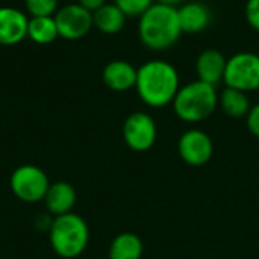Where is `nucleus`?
Returning a JSON list of instances; mask_svg holds the SVG:
<instances>
[{"mask_svg":"<svg viewBox=\"0 0 259 259\" xmlns=\"http://www.w3.org/2000/svg\"><path fill=\"white\" fill-rule=\"evenodd\" d=\"M181 88V77L176 67L162 59L144 62L137 70L135 90L140 99L150 108L171 105Z\"/></svg>","mask_w":259,"mask_h":259,"instance_id":"1","label":"nucleus"},{"mask_svg":"<svg viewBox=\"0 0 259 259\" xmlns=\"http://www.w3.org/2000/svg\"><path fill=\"white\" fill-rule=\"evenodd\" d=\"M182 35L178 18V8L153 3L138 23V36L144 47L162 52L173 47Z\"/></svg>","mask_w":259,"mask_h":259,"instance_id":"2","label":"nucleus"},{"mask_svg":"<svg viewBox=\"0 0 259 259\" xmlns=\"http://www.w3.org/2000/svg\"><path fill=\"white\" fill-rule=\"evenodd\" d=\"M173 111L185 123H200L209 118L219 106L217 87L202 80H193L181 87L175 100Z\"/></svg>","mask_w":259,"mask_h":259,"instance_id":"3","label":"nucleus"},{"mask_svg":"<svg viewBox=\"0 0 259 259\" xmlns=\"http://www.w3.org/2000/svg\"><path fill=\"white\" fill-rule=\"evenodd\" d=\"M49 241L53 252L65 259L82 255L90 241V228L87 222L74 212L53 217L49 229Z\"/></svg>","mask_w":259,"mask_h":259,"instance_id":"4","label":"nucleus"},{"mask_svg":"<svg viewBox=\"0 0 259 259\" xmlns=\"http://www.w3.org/2000/svg\"><path fill=\"white\" fill-rule=\"evenodd\" d=\"M14 196L24 203L42 202L50 187L46 171L33 164H23L17 167L9 179Z\"/></svg>","mask_w":259,"mask_h":259,"instance_id":"5","label":"nucleus"},{"mask_svg":"<svg viewBox=\"0 0 259 259\" xmlns=\"http://www.w3.org/2000/svg\"><path fill=\"white\" fill-rule=\"evenodd\" d=\"M223 82L226 87L252 93L259 90V55L238 52L228 58Z\"/></svg>","mask_w":259,"mask_h":259,"instance_id":"6","label":"nucleus"},{"mask_svg":"<svg viewBox=\"0 0 259 259\" xmlns=\"http://www.w3.org/2000/svg\"><path fill=\"white\" fill-rule=\"evenodd\" d=\"M158 138V127L153 117L147 112H132L123 123V140L134 152L150 150Z\"/></svg>","mask_w":259,"mask_h":259,"instance_id":"7","label":"nucleus"},{"mask_svg":"<svg viewBox=\"0 0 259 259\" xmlns=\"http://www.w3.org/2000/svg\"><path fill=\"white\" fill-rule=\"evenodd\" d=\"M59 36L68 41H76L88 35L93 26V12L79 3H70L56 11L53 15Z\"/></svg>","mask_w":259,"mask_h":259,"instance_id":"8","label":"nucleus"},{"mask_svg":"<svg viewBox=\"0 0 259 259\" xmlns=\"http://www.w3.org/2000/svg\"><path fill=\"white\" fill-rule=\"evenodd\" d=\"M178 152L187 165L202 167L211 161L214 155V143L205 131L193 127L181 135Z\"/></svg>","mask_w":259,"mask_h":259,"instance_id":"9","label":"nucleus"},{"mask_svg":"<svg viewBox=\"0 0 259 259\" xmlns=\"http://www.w3.org/2000/svg\"><path fill=\"white\" fill-rule=\"evenodd\" d=\"M27 15L11 6H0V46H14L27 38Z\"/></svg>","mask_w":259,"mask_h":259,"instance_id":"10","label":"nucleus"},{"mask_svg":"<svg viewBox=\"0 0 259 259\" xmlns=\"http://www.w3.org/2000/svg\"><path fill=\"white\" fill-rule=\"evenodd\" d=\"M228 58L217 49H206L196 58V74L197 79L209 85L217 87L223 82Z\"/></svg>","mask_w":259,"mask_h":259,"instance_id":"11","label":"nucleus"},{"mask_svg":"<svg viewBox=\"0 0 259 259\" xmlns=\"http://www.w3.org/2000/svg\"><path fill=\"white\" fill-rule=\"evenodd\" d=\"M182 33H199L209 27L212 12L203 2H187L178 8Z\"/></svg>","mask_w":259,"mask_h":259,"instance_id":"12","label":"nucleus"},{"mask_svg":"<svg viewBox=\"0 0 259 259\" xmlns=\"http://www.w3.org/2000/svg\"><path fill=\"white\" fill-rule=\"evenodd\" d=\"M137 70L131 62L123 59H114L108 62L102 71L103 83L117 93L129 91L135 88L137 83Z\"/></svg>","mask_w":259,"mask_h":259,"instance_id":"13","label":"nucleus"},{"mask_svg":"<svg viewBox=\"0 0 259 259\" xmlns=\"http://www.w3.org/2000/svg\"><path fill=\"white\" fill-rule=\"evenodd\" d=\"M76 200H77V194L71 184L55 182V184H50L42 202L49 214L53 217H58V215L73 212Z\"/></svg>","mask_w":259,"mask_h":259,"instance_id":"14","label":"nucleus"},{"mask_svg":"<svg viewBox=\"0 0 259 259\" xmlns=\"http://www.w3.org/2000/svg\"><path fill=\"white\" fill-rule=\"evenodd\" d=\"M126 18L115 3H106L93 12V26L105 35H115L123 30Z\"/></svg>","mask_w":259,"mask_h":259,"instance_id":"15","label":"nucleus"},{"mask_svg":"<svg viewBox=\"0 0 259 259\" xmlns=\"http://www.w3.org/2000/svg\"><path fill=\"white\" fill-rule=\"evenodd\" d=\"M143 252L144 244L137 234L121 232L111 241L108 259H141Z\"/></svg>","mask_w":259,"mask_h":259,"instance_id":"16","label":"nucleus"},{"mask_svg":"<svg viewBox=\"0 0 259 259\" xmlns=\"http://www.w3.org/2000/svg\"><path fill=\"white\" fill-rule=\"evenodd\" d=\"M219 106L231 118H243L252 108L249 94L231 87H225L219 94Z\"/></svg>","mask_w":259,"mask_h":259,"instance_id":"17","label":"nucleus"},{"mask_svg":"<svg viewBox=\"0 0 259 259\" xmlns=\"http://www.w3.org/2000/svg\"><path fill=\"white\" fill-rule=\"evenodd\" d=\"M59 36L55 17H30L27 23V38L36 44H50Z\"/></svg>","mask_w":259,"mask_h":259,"instance_id":"18","label":"nucleus"},{"mask_svg":"<svg viewBox=\"0 0 259 259\" xmlns=\"http://www.w3.org/2000/svg\"><path fill=\"white\" fill-rule=\"evenodd\" d=\"M24 6L32 17H53L59 9L58 0H24Z\"/></svg>","mask_w":259,"mask_h":259,"instance_id":"19","label":"nucleus"},{"mask_svg":"<svg viewBox=\"0 0 259 259\" xmlns=\"http://www.w3.org/2000/svg\"><path fill=\"white\" fill-rule=\"evenodd\" d=\"M114 3L126 17H141L155 3V0H114Z\"/></svg>","mask_w":259,"mask_h":259,"instance_id":"20","label":"nucleus"},{"mask_svg":"<svg viewBox=\"0 0 259 259\" xmlns=\"http://www.w3.org/2000/svg\"><path fill=\"white\" fill-rule=\"evenodd\" d=\"M244 17L247 24L259 32V0H247L244 6Z\"/></svg>","mask_w":259,"mask_h":259,"instance_id":"21","label":"nucleus"},{"mask_svg":"<svg viewBox=\"0 0 259 259\" xmlns=\"http://www.w3.org/2000/svg\"><path fill=\"white\" fill-rule=\"evenodd\" d=\"M246 124L249 132L259 138V103L253 105L249 111V114L246 115Z\"/></svg>","mask_w":259,"mask_h":259,"instance_id":"22","label":"nucleus"},{"mask_svg":"<svg viewBox=\"0 0 259 259\" xmlns=\"http://www.w3.org/2000/svg\"><path fill=\"white\" fill-rule=\"evenodd\" d=\"M77 3L80 6H83L85 9H88L90 12H96L99 8L106 5V0H79Z\"/></svg>","mask_w":259,"mask_h":259,"instance_id":"23","label":"nucleus"},{"mask_svg":"<svg viewBox=\"0 0 259 259\" xmlns=\"http://www.w3.org/2000/svg\"><path fill=\"white\" fill-rule=\"evenodd\" d=\"M155 3L165 5V6H171V8H178L179 5L184 3V0H155Z\"/></svg>","mask_w":259,"mask_h":259,"instance_id":"24","label":"nucleus"},{"mask_svg":"<svg viewBox=\"0 0 259 259\" xmlns=\"http://www.w3.org/2000/svg\"><path fill=\"white\" fill-rule=\"evenodd\" d=\"M208 2H215V0H208Z\"/></svg>","mask_w":259,"mask_h":259,"instance_id":"25","label":"nucleus"}]
</instances>
